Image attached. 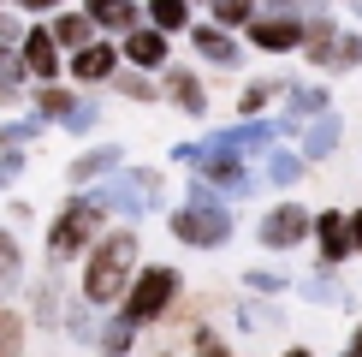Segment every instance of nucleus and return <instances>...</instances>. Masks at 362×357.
Returning a JSON list of instances; mask_svg holds the SVG:
<instances>
[{"instance_id": "nucleus-1", "label": "nucleus", "mask_w": 362, "mask_h": 357, "mask_svg": "<svg viewBox=\"0 0 362 357\" xmlns=\"http://www.w3.org/2000/svg\"><path fill=\"white\" fill-rule=\"evenodd\" d=\"M137 280V232H107L95 238L89 250V268H83V298L89 304H119Z\"/></svg>"}, {"instance_id": "nucleus-2", "label": "nucleus", "mask_w": 362, "mask_h": 357, "mask_svg": "<svg viewBox=\"0 0 362 357\" xmlns=\"http://www.w3.org/2000/svg\"><path fill=\"white\" fill-rule=\"evenodd\" d=\"M173 298H178V268H143V274L131 280V292L119 298V322L143 327V322L167 316V310H173Z\"/></svg>"}, {"instance_id": "nucleus-3", "label": "nucleus", "mask_w": 362, "mask_h": 357, "mask_svg": "<svg viewBox=\"0 0 362 357\" xmlns=\"http://www.w3.org/2000/svg\"><path fill=\"white\" fill-rule=\"evenodd\" d=\"M95 238H101V208L89 203V197H78V203L59 208V220L48 227V256L66 262V256H78L83 244H95Z\"/></svg>"}, {"instance_id": "nucleus-4", "label": "nucleus", "mask_w": 362, "mask_h": 357, "mask_svg": "<svg viewBox=\"0 0 362 357\" xmlns=\"http://www.w3.org/2000/svg\"><path fill=\"white\" fill-rule=\"evenodd\" d=\"M173 238L190 250H214L232 238V215H226V203H185L173 215Z\"/></svg>"}, {"instance_id": "nucleus-5", "label": "nucleus", "mask_w": 362, "mask_h": 357, "mask_svg": "<svg viewBox=\"0 0 362 357\" xmlns=\"http://www.w3.org/2000/svg\"><path fill=\"white\" fill-rule=\"evenodd\" d=\"M148 197H160V173H155V167H143V173H119V178H107L101 191H89V203H95L101 215H107V208H119V215H143Z\"/></svg>"}, {"instance_id": "nucleus-6", "label": "nucleus", "mask_w": 362, "mask_h": 357, "mask_svg": "<svg viewBox=\"0 0 362 357\" xmlns=\"http://www.w3.org/2000/svg\"><path fill=\"white\" fill-rule=\"evenodd\" d=\"M178 155L196 161V185H208L214 197H220V191H232V197H250V191H255V173L244 167V161H232V155H202L196 143H185Z\"/></svg>"}, {"instance_id": "nucleus-7", "label": "nucleus", "mask_w": 362, "mask_h": 357, "mask_svg": "<svg viewBox=\"0 0 362 357\" xmlns=\"http://www.w3.org/2000/svg\"><path fill=\"white\" fill-rule=\"evenodd\" d=\"M279 137V125H267V119H244V125H232V131H214L208 143H196L202 155H232V161H244L255 155V149H267Z\"/></svg>"}, {"instance_id": "nucleus-8", "label": "nucleus", "mask_w": 362, "mask_h": 357, "mask_svg": "<svg viewBox=\"0 0 362 357\" xmlns=\"http://www.w3.org/2000/svg\"><path fill=\"white\" fill-rule=\"evenodd\" d=\"M309 232H315V220L303 215V203H279L274 215L262 220V244L267 250H291V244H303Z\"/></svg>"}, {"instance_id": "nucleus-9", "label": "nucleus", "mask_w": 362, "mask_h": 357, "mask_svg": "<svg viewBox=\"0 0 362 357\" xmlns=\"http://www.w3.org/2000/svg\"><path fill=\"white\" fill-rule=\"evenodd\" d=\"M250 42L267 54H285V48H303V24L279 18V12H267V18H250Z\"/></svg>"}, {"instance_id": "nucleus-10", "label": "nucleus", "mask_w": 362, "mask_h": 357, "mask_svg": "<svg viewBox=\"0 0 362 357\" xmlns=\"http://www.w3.org/2000/svg\"><path fill=\"white\" fill-rule=\"evenodd\" d=\"M83 18L95 30H119V36H131V30H143V12L131 6V0H89Z\"/></svg>"}, {"instance_id": "nucleus-11", "label": "nucleus", "mask_w": 362, "mask_h": 357, "mask_svg": "<svg viewBox=\"0 0 362 357\" xmlns=\"http://www.w3.org/2000/svg\"><path fill=\"white\" fill-rule=\"evenodd\" d=\"M18 60H24V72H36L42 84H54V78H59V48H54L48 30H30L24 48H18Z\"/></svg>"}, {"instance_id": "nucleus-12", "label": "nucleus", "mask_w": 362, "mask_h": 357, "mask_svg": "<svg viewBox=\"0 0 362 357\" xmlns=\"http://www.w3.org/2000/svg\"><path fill=\"white\" fill-rule=\"evenodd\" d=\"M125 60H131V66H137V72H160V66H167V36H160V30H131V36H125Z\"/></svg>"}, {"instance_id": "nucleus-13", "label": "nucleus", "mask_w": 362, "mask_h": 357, "mask_svg": "<svg viewBox=\"0 0 362 357\" xmlns=\"http://www.w3.org/2000/svg\"><path fill=\"white\" fill-rule=\"evenodd\" d=\"M113 72H119L113 42H89V48L71 54V78H83V84H101V78H113Z\"/></svg>"}, {"instance_id": "nucleus-14", "label": "nucleus", "mask_w": 362, "mask_h": 357, "mask_svg": "<svg viewBox=\"0 0 362 357\" xmlns=\"http://www.w3.org/2000/svg\"><path fill=\"white\" fill-rule=\"evenodd\" d=\"M315 244H321L327 262H344V250H351V220H344L339 208H327V215L315 220Z\"/></svg>"}, {"instance_id": "nucleus-15", "label": "nucleus", "mask_w": 362, "mask_h": 357, "mask_svg": "<svg viewBox=\"0 0 362 357\" xmlns=\"http://www.w3.org/2000/svg\"><path fill=\"white\" fill-rule=\"evenodd\" d=\"M167 96H173V108H185V113H202V108H208L202 78H196L190 66H173V72H167Z\"/></svg>"}, {"instance_id": "nucleus-16", "label": "nucleus", "mask_w": 362, "mask_h": 357, "mask_svg": "<svg viewBox=\"0 0 362 357\" xmlns=\"http://www.w3.org/2000/svg\"><path fill=\"white\" fill-rule=\"evenodd\" d=\"M190 42H196V54L214 60V66H232V60H238V42L226 36V30H214V24H196V30H190Z\"/></svg>"}, {"instance_id": "nucleus-17", "label": "nucleus", "mask_w": 362, "mask_h": 357, "mask_svg": "<svg viewBox=\"0 0 362 357\" xmlns=\"http://www.w3.org/2000/svg\"><path fill=\"white\" fill-rule=\"evenodd\" d=\"M48 36H54V48H71V54H78V48L95 42V24H89L83 12H59V24L48 30Z\"/></svg>"}, {"instance_id": "nucleus-18", "label": "nucleus", "mask_w": 362, "mask_h": 357, "mask_svg": "<svg viewBox=\"0 0 362 357\" xmlns=\"http://www.w3.org/2000/svg\"><path fill=\"white\" fill-rule=\"evenodd\" d=\"M333 42H339L333 18H315V24H303V54L315 60V66H327V72H333Z\"/></svg>"}, {"instance_id": "nucleus-19", "label": "nucleus", "mask_w": 362, "mask_h": 357, "mask_svg": "<svg viewBox=\"0 0 362 357\" xmlns=\"http://www.w3.org/2000/svg\"><path fill=\"white\" fill-rule=\"evenodd\" d=\"M339 119L333 113H327V119H315V125H309V137H303V161H327V155H333V149H339Z\"/></svg>"}, {"instance_id": "nucleus-20", "label": "nucleus", "mask_w": 362, "mask_h": 357, "mask_svg": "<svg viewBox=\"0 0 362 357\" xmlns=\"http://www.w3.org/2000/svg\"><path fill=\"white\" fill-rule=\"evenodd\" d=\"M297 119H327V89H291V119H285L279 131H297Z\"/></svg>"}, {"instance_id": "nucleus-21", "label": "nucleus", "mask_w": 362, "mask_h": 357, "mask_svg": "<svg viewBox=\"0 0 362 357\" xmlns=\"http://www.w3.org/2000/svg\"><path fill=\"white\" fill-rule=\"evenodd\" d=\"M101 173H119V149L113 143L107 149H89V155L71 161V178H78V185H89V178H101Z\"/></svg>"}, {"instance_id": "nucleus-22", "label": "nucleus", "mask_w": 362, "mask_h": 357, "mask_svg": "<svg viewBox=\"0 0 362 357\" xmlns=\"http://www.w3.org/2000/svg\"><path fill=\"white\" fill-rule=\"evenodd\" d=\"M148 18H155L160 36H167V30H185L190 24V0H148Z\"/></svg>"}, {"instance_id": "nucleus-23", "label": "nucleus", "mask_w": 362, "mask_h": 357, "mask_svg": "<svg viewBox=\"0 0 362 357\" xmlns=\"http://www.w3.org/2000/svg\"><path fill=\"white\" fill-rule=\"evenodd\" d=\"M71 108H78V96H66V89H36V119H42V125H48V119H59V125H66V113Z\"/></svg>"}, {"instance_id": "nucleus-24", "label": "nucleus", "mask_w": 362, "mask_h": 357, "mask_svg": "<svg viewBox=\"0 0 362 357\" xmlns=\"http://www.w3.org/2000/svg\"><path fill=\"white\" fill-rule=\"evenodd\" d=\"M208 6H214V30H232V24L255 18V0H208Z\"/></svg>"}, {"instance_id": "nucleus-25", "label": "nucleus", "mask_w": 362, "mask_h": 357, "mask_svg": "<svg viewBox=\"0 0 362 357\" xmlns=\"http://www.w3.org/2000/svg\"><path fill=\"white\" fill-rule=\"evenodd\" d=\"M0 357H24V322L0 304Z\"/></svg>"}, {"instance_id": "nucleus-26", "label": "nucleus", "mask_w": 362, "mask_h": 357, "mask_svg": "<svg viewBox=\"0 0 362 357\" xmlns=\"http://www.w3.org/2000/svg\"><path fill=\"white\" fill-rule=\"evenodd\" d=\"M362 66V36L356 30H339V42H333V72H351Z\"/></svg>"}, {"instance_id": "nucleus-27", "label": "nucleus", "mask_w": 362, "mask_h": 357, "mask_svg": "<svg viewBox=\"0 0 362 357\" xmlns=\"http://www.w3.org/2000/svg\"><path fill=\"white\" fill-rule=\"evenodd\" d=\"M267 178H274V185H297V178H303V161H297L291 149H279V155L267 161Z\"/></svg>"}, {"instance_id": "nucleus-28", "label": "nucleus", "mask_w": 362, "mask_h": 357, "mask_svg": "<svg viewBox=\"0 0 362 357\" xmlns=\"http://www.w3.org/2000/svg\"><path fill=\"white\" fill-rule=\"evenodd\" d=\"M321 6H327V0H274V12H279V18H291V24H315V18H321Z\"/></svg>"}, {"instance_id": "nucleus-29", "label": "nucleus", "mask_w": 362, "mask_h": 357, "mask_svg": "<svg viewBox=\"0 0 362 357\" xmlns=\"http://www.w3.org/2000/svg\"><path fill=\"white\" fill-rule=\"evenodd\" d=\"M303 298H309V304H351V292H339L327 274L321 280H303Z\"/></svg>"}, {"instance_id": "nucleus-30", "label": "nucleus", "mask_w": 362, "mask_h": 357, "mask_svg": "<svg viewBox=\"0 0 362 357\" xmlns=\"http://www.w3.org/2000/svg\"><path fill=\"white\" fill-rule=\"evenodd\" d=\"M18 78H24V60L12 48H0V96H18Z\"/></svg>"}, {"instance_id": "nucleus-31", "label": "nucleus", "mask_w": 362, "mask_h": 357, "mask_svg": "<svg viewBox=\"0 0 362 357\" xmlns=\"http://www.w3.org/2000/svg\"><path fill=\"white\" fill-rule=\"evenodd\" d=\"M267 96H279V84H250V89H244V101H238V113L255 119V113L267 108Z\"/></svg>"}, {"instance_id": "nucleus-32", "label": "nucleus", "mask_w": 362, "mask_h": 357, "mask_svg": "<svg viewBox=\"0 0 362 357\" xmlns=\"http://www.w3.org/2000/svg\"><path fill=\"white\" fill-rule=\"evenodd\" d=\"M101 351H107V357H125V351H131V322H113L107 334H101Z\"/></svg>"}, {"instance_id": "nucleus-33", "label": "nucleus", "mask_w": 362, "mask_h": 357, "mask_svg": "<svg viewBox=\"0 0 362 357\" xmlns=\"http://www.w3.org/2000/svg\"><path fill=\"white\" fill-rule=\"evenodd\" d=\"M18 280V244H12V232H0V286H12Z\"/></svg>"}, {"instance_id": "nucleus-34", "label": "nucleus", "mask_w": 362, "mask_h": 357, "mask_svg": "<svg viewBox=\"0 0 362 357\" xmlns=\"http://www.w3.org/2000/svg\"><path fill=\"white\" fill-rule=\"evenodd\" d=\"M113 84H119V96H131V101H148V96H155V84H148L143 72H125V78H113Z\"/></svg>"}, {"instance_id": "nucleus-35", "label": "nucleus", "mask_w": 362, "mask_h": 357, "mask_svg": "<svg viewBox=\"0 0 362 357\" xmlns=\"http://www.w3.org/2000/svg\"><path fill=\"white\" fill-rule=\"evenodd\" d=\"M196 357H238V351L226 346L220 334H208V327H196Z\"/></svg>"}, {"instance_id": "nucleus-36", "label": "nucleus", "mask_w": 362, "mask_h": 357, "mask_svg": "<svg viewBox=\"0 0 362 357\" xmlns=\"http://www.w3.org/2000/svg\"><path fill=\"white\" fill-rule=\"evenodd\" d=\"M36 131H42V119H18V125L0 131V149H12V143H24V137H36Z\"/></svg>"}, {"instance_id": "nucleus-37", "label": "nucleus", "mask_w": 362, "mask_h": 357, "mask_svg": "<svg viewBox=\"0 0 362 357\" xmlns=\"http://www.w3.org/2000/svg\"><path fill=\"white\" fill-rule=\"evenodd\" d=\"M250 292H285V274H279V268H255V274H250Z\"/></svg>"}, {"instance_id": "nucleus-38", "label": "nucleus", "mask_w": 362, "mask_h": 357, "mask_svg": "<svg viewBox=\"0 0 362 357\" xmlns=\"http://www.w3.org/2000/svg\"><path fill=\"white\" fill-rule=\"evenodd\" d=\"M66 125L71 131H89V125H95V101H78V108L66 113Z\"/></svg>"}, {"instance_id": "nucleus-39", "label": "nucleus", "mask_w": 362, "mask_h": 357, "mask_svg": "<svg viewBox=\"0 0 362 357\" xmlns=\"http://www.w3.org/2000/svg\"><path fill=\"white\" fill-rule=\"evenodd\" d=\"M351 250H362V208L351 215Z\"/></svg>"}, {"instance_id": "nucleus-40", "label": "nucleus", "mask_w": 362, "mask_h": 357, "mask_svg": "<svg viewBox=\"0 0 362 357\" xmlns=\"http://www.w3.org/2000/svg\"><path fill=\"white\" fill-rule=\"evenodd\" d=\"M18 6H24V12H54L59 0H18Z\"/></svg>"}, {"instance_id": "nucleus-41", "label": "nucleus", "mask_w": 362, "mask_h": 357, "mask_svg": "<svg viewBox=\"0 0 362 357\" xmlns=\"http://www.w3.org/2000/svg\"><path fill=\"white\" fill-rule=\"evenodd\" d=\"M18 36V18H0V42H12Z\"/></svg>"}, {"instance_id": "nucleus-42", "label": "nucleus", "mask_w": 362, "mask_h": 357, "mask_svg": "<svg viewBox=\"0 0 362 357\" xmlns=\"http://www.w3.org/2000/svg\"><path fill=\"white\" fill-rule=\"evenodd\" d=\"M344 357H362V327H356V339H351V346H344Z\"/></svg>"}, {"instance_id": "nucleus-43", "label": "nucleus", "mask_w": 362, "mask_h": 357, "mask_svg": "<svg viewBox=\"0 0 362 357\" xmlns=\"http://www.w3.org/2000/svg\"><path fill=\"white\" fill-rule=\"evenodd\" d=\"M285 357H309V351H285Z\"/></svg>"}, {"instance_id": "nucleus-44", "label": "nucleus", "mask_w": 362, "mask_h": 357, "mask_svg": "<svg viewBox=\"0 0 362 357\" xmlns=\"http://www.w3.org/2000/svg\"><path fill=\"white\" fill-rule=\"evenodd\" d=\"M356 12H362V0H356Z\"/></svg>"}]
</instances>
